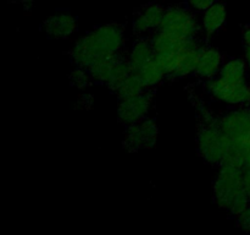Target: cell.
Here are the masks:
<instances>
[{
  "instance_id": "1",
  "label": "cell",
  "mask_w": 250,
  "mask_h": 235,
  "mask_svg": "<svg viewBox=\"0 0 250 235\" xmlns=\"http://www.w3.org/2000/svg\"><path fill=\"white\" fill-rule=\"evenodd\" d=\"M125 44V29L119 24H105L81 37L71 49L76 66L90 68L94 63L121 53Z\"/></svg>"
},
{
  "instance_id": "2",
  "label": "cell",
  "mask_w": 250,
  "mask_h": 235,
  "mask_svg": "<svg viewBox=\"0 0 250 235\" xmlns=\"http://www.w3.org/2000/svg\"><path fill=\"white\" fill-rule=\"evenodd\" d=\"M214 201L220 208L236 217L249 207L250 200L244 188L243 168L220 165L214 181Z\"/></svg>"
},
{
  "instance_id": "3",
  "label": "cell",
  "mask_w": 250,
  "mask_h": 235,
  "mask_svg": "<svg viewBox=\"0 0 250 235\" xmlns=\"http://www.w3.org/2000/svg\"><path fill=\"white\" fill-rule=\"evenodd\" d=\"M198 151L205 163L221 165L227 149L226 139L216 124H202L197 135Z\"/></svg>"
},
{
  "instance_id": "4",
  "label": "cell",
  "mask_w": 250,
  "mask_h": 235,
  "mask_svg": "<svg viewBox=\"0 0 250 235\" xmlns=\"http://www.w3.org/2000/svg\"><path fill=\"white\" fill-rule=\"evenodd\" d=\"M159 29L185 41V39L195 38L202 29V24L198 22L197 17L189 10L173 6L165 11Z\"/></svg>"
},
{
  "instance_id": "5",
  "label": "cell",
  "mask_w": 250,
  "mask_h": 235,
  "mask_svg": "<svg viewBox=\"0 0 250 235\" xmlns=\"http://www.w3.org/2000/svg\"><path fill=\"white\" fill-rule=\"evenodd\" d=\"M208 92L212 98L229 105H249L250 86L243 82H227L221 77L211 78L207 82Z\"/></svg>"
},
{
  "instance_id": "6",
  "label": "cell",
  "mask_w": 250,
  "mask_h": 235,
  "mask_svg": "<svg viewBox=\"0 0 250 235\" xmlns=\"http://www.w3.org/2000/svg\"><path fill=\"white\" fill-rule=\"evenodd\" d=\"M153 103V94L146 91L136 97L120 99L117 107V117L124 125L137 124L146 118Z\"/></svg>"
},
{
  "instance_id": "7",
  "label": "cell",
  "mask_w": 250,
  "mask_h": 235,
  "mask_svg": "<svg viewBox=\"0 0 250 235\" xmlns=\"http://www.w3.org/2000/svg\"><path fill=\"white\" fill-rule=\"evenodd\" d=\"M204 47L200 46L195 38L186 39L178 50V63L172 77L183 78L195 73L198 61Z\"/></svg>"
},
{
  "instance_id": "8",
  "label": "cell",
  "mask_w": 250,
  "mask_h": 235,
  "mask_svg": "<svg viewBox=\"0 0 250 235\" xmlns=\"http://www.w3.org/2000/svg\"><path fill=\"white\" fill-rule=\"evenodd\" d=\"M44 32L55 39H65L72 36L77 29V20L67 11H59L44 21Z\"/></svg>"
},
{
  "instance_id": "9",
  "label": "cell",
  "mask_w": 250,
  "mask_h": 235,
  "mask_svg": "<svg viewBox=\"0 0 250 235\" xmlns=\"http://www.w3.org/2000/svg\"><path fill=\"white\" fill-rule=\"evenodd\" d=\"M165 11L166 10L160 4H150L144 7L133 20L132 29L134 33L142 36L160 28Z\"/></svg>"
},
{
  "instance_id": "10",
  "label": "cell",
  "mask_w": 250,
  "mask_h": 235,
  "mask_svg": "<svg viewBox=\"0 0 250 235\" xmlns=\"http://www.w3.org/2000/svg\"><path fill=\"white\" fill-rule=\"evenodd\" d=\"M224 65V56L216 48H205L200 54L195 75L203 80H211L219 76Z\"/></svg>"
},
{
  "instance_id": "11",
  "label": "cell",
  "mask_w": 250,
  "mask_h": 235,
  "mask_svg": "<svg viewBox=\"0 0 250 235\" xmlns=\"http://www.w3.org/2000/svg\"><path fill=\"white\" fill-rule=\"evenodd\" d=\"M154 58H155V50H154L150 39L146 38L137 39L127 56L132 72L136 73L141 71Z\"/></svg>"
},
{
  "instance_id": "12",
  "label": "cell",
  "mask_w": 250,
  "mask_h": 235,
  "mask_svg": "<svg viewBox=\"0 0 250 235\" xmlns=\"http://www.w3.org/2000/svg\"><path fill=\"white\" fill-rule=\"evenodd\" d=\"M227 20V10L222 2H215L205 10L202 19V29L207 37L214 36L222 28Z\"/></svg>"
},
{
  "instance_id": "13",
  "label": "cell",
  "mask_w": 250,
  "mask_h": 235,
  "mask_svg": "<svg viewBox=\"0 0 250 235\" xmlns=\"http://www.w3.org/2000/svg\"><path fill=\"white\" fill-rule=\"evenodd\" d=\"M120 56H121V53L107 56V58L102 59V60L93 64L90 68H88V71H89L93 82L106 85L109 82L110 77H111L112 71H114V68Z\"/></svg>"
},
{
  "instance_id": "14",
  "label": "cell",
  "mask_w": 250,
  "mask_h": 235,
  "mask_svg": "<svg viewBox=\"0 0 250 235\" xmlns=\"http://www.w3.org/2000/svg\"><path fill=\"white\" fill-rule=\"evenodd\" d=\"M151 44L155 50V54L159 53H171V51H178L182 47L183 39L177 38L172 34L158 29L151 37Z\"/></svg>"
},
{
  "instance_id": "15",
  "label": "cell",
  "mask_w": 250,
  "mask_h": 235,
  "mask_svg": "<svg viewBox=\"0 0 250 235\" xmlns=\"http://www.w3.org/2000/svg\"><path fill=\"white\" fill-rule=\"evenodd\" d=\"M137 73L139 75V77H141L142 82H143L144 87H146V90H150V88L159 86L163 82L164 78L166 77L165 71L161 68L160 64L155 60V58L151 61H149V63Z\"/></svg>"
},
{
  "instance_id": "16",
  "label": "cell",
  "mask_w": 250,
  "mask_h": 235,
  "mask_svg": "<svg viewBox=\"0 0 250 235\" xmlns=\"http://www.w3.org/2000/svg\"><path fill=\"white\" fill-rule=\"evenodd\" d=\"M247 63L242 59H229L222 65L219 77L227 82H243L246 81Z\"/></svg>"
},
{
  "instance_id": "17",
  "label": "cell",
  "mask_w": 250,
  "mask_h": 235,
  "mask_svg": "<svg viewBox=\"0 0 250 235\" xmlns=\"http://www.w3.org/2000/svg\"><path fill=\"white\" fill-rule=\"evenodd\" d=\"M131 73L132 70L131 66H129L128 64V59H127V56L121 54V56H120L119 60H117L116 65H115L111 77H110L109 82L106 83L107 88H109L111 92L115 93Z\"/></svg>"
},
{
  "instance_id": "18",
  "label": "cell",
  "mask_w": 250,
  "mask_h": 235,
  "mask_svg": "<svg viewBox=\"0 0 250 235\" xmlns=\"http://www.w3.org/2000/svg\"><path fill=\"white\" fill-rule=\"evenodd\" d=\"M146 91V88L144 87L143 82H142L138 73L132 72L131 75L126 78V81L120 86V88L115 92V94L117 95L119 99H125V98H131L142 94V93H144Z\"/></svg>"
},
{
  "instance_id": "19",
  "label": "cell",
  "mask_w": 250,
  "mask_h": 235,
  "mask_svg": "<svg viewBox=\"0 0 250 235\" xmlns=\"http://www.w3.org/2000/svg\"><path fill=\"white\" fill-rule=\"evenodd\" d=\"M141 130L142 140H143L144 149H151L156 144L159 136V126L156 121L150 118H146L138 122Z\"/></svg>"
},
{
  "instance_id": "20",
  "label": "cell",
  "mask_w": 250,
  "mask_h": 235,
  "mask_svg": "<svg viewBox=\"0 0 250 235\" xmlns=\"http://www.w3.org/2000/svg\"><path fill=\"white\" fill-rule=\"evenodd\" d=\"M122 146L126 149L127 152H133L141 151L144 149L143 146V140H142L141 130H139L138 122L137 124H132L127 126V129L125 130L124 134V140H122Z\"/></svg>"
},
{
  "instance_id": "21",
  "label": "cell",
  "mask_w": 250,
  "mask_h": 235,
  "mask_svg": "<svg viewBox=\"0 0 250 235\" xmlns=\"http://www.w3.org/2000/svg\"><path fill=\"white\" fill-rule=\"evenodd\" d=\"M68 80L71 85L78 90H84L93 82L88 69L82 68V66H76L68 75Z\"/></svg>"
},
{
  "instance_id": "22",
  "label": "cell",
  "mask_w": 250,
  "mask_h": 235,
  "mask_svg": "<svg viewBox=\"0 0 250 235\" xmlns=\"http://www.w3.org/2000/svg\"><path fill=\"white\" fill-rule=\"evenodd\" d=\"M237 225L244 232L250 233V206L243 211L239 215H237Z\"/></svg>"
},
{
  "instance_id": "23",
  "label": "cell",
  "mask_w": 250,
  "mask_h": 235,
  "mask_svg": "<svg viewBox=\"0 0 250 235\" xmlns=\"http://www.w3.org/2000/svg\"><path fill=\"white\" fill-rule=\"evenodd\" d=\"M190 7L193 10H197V11H203L209 9L211 5H214L216 2V0H188Z\"/></svg>"
},
{
  "instance_id": "24",
  "label": "cell",
  "mask_w": 250,
  "mask_h": 235,
  "mask_svg": "<svg viewBox=\"0 0 250 235\" xmlns=\"http://www.w3.org/2000/svg\"><path fill=\"white\" fill-rule=\"evenodd\" d=\"M93 102H94V99H93L92 94H82L78 99V105L81 108H84V109H89L93 105Z\"/></svg>"
},
{
  "instance_id": "25",
  "label": "cell",
  "mask_w": 250,
  "mask_h": 235,
  "mask_svg": "<svg viewBox=\"0 0 250 235\" xmlns=\"http://www.w3.org/2000/svg\"><path fill=\"white\" fill-rule=\"evenodd\" d=\"M243 176H244V188L250 200V169L243 168Z\"/></svg>"
},
{
  "instance_id": "26",
  "label": "cell",
  "mask_w": 250,
  "mask_h": 235,
  "mask_svg": "<svg viewBox=\"0 0 250 235\" xmlns=\"http://www.w3.org/2000/svg\"><path fill=\"white\" fill-rule=\"evenodd\" d=\"M243 42H244V44H246V47H250V27L244 31Z\"/></svg>"
},
{
  "instance_id": "27",
  "label": "cell",
  "mask_w": 250,
  "mask_h": 235,
  "mask_svg": "<svg viewBox=\"0 0 250 235\" xmlns=\"http://www.w3.org/2000/svg\"><path fill=\"white\" fill-rule=\"evenodd\" d=\"M14 1L19 2V4L22 5V6L29 7V9H31V6H32V5H33L34 0H14Z\"/></svg>"
},
{
  "instance_id": "28",
  "label": "cell",
  "mask_w": 250,
  "mask_h": 235,
  "mask_svg": "<svg viewBox=\"0 0 250 235\" xmlns=\"http://www.w3.org/2000/svg\"><path fill=\"white\" fill-rule=\"evenodd\" d=\"M246 63L250 69V47H246Z\"/></svg>"
},
{
  "instance_id": "29",
  "label": "cell",
  "mask_w": 250,
  "mask_h": 235,
  "mask_svg": "<svg viewBox=\"0 0 250 235\" xmlns=\"http://www.w3.org/2000/svg\"><path fill=\"white\" fill-rule=\"evenodd\" d=\"M249 114H250V108H249Z\"/></svg>"
}]
</instances>
